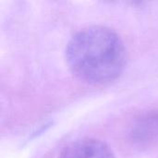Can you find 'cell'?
I'll use <instances>...</instances> for the list:
<instances>
[{"label":"cell","instance_id":"6da1fadb","mask_svg":"<svg viewBox=\"0 0 158 158\" xmlns=\"http://www.w3.org/2000/svg\"><path fill=\"white\" fill-rule=\"evenodd\" d=\"M66 57L78 78L91 84H106L121 74L126 64V49L115 31L94 26L70 39Z\"/></svg>","mask_w":158,"mask_h":158},{"label":"cell","instance_id":"7a4b0ae2","mask_svg":"<svg viewBox=\"0 0 158 158\" xmlns=\"http://www.w3.org/2000/svg\"><path fill=\"white\" fill-rule=\"evenodd\" d=\"M59 158H116L111 148L104 142L83 138L66 145Z\"/></svg>","mask_w":158,"mask_h":158}]
</instances>
